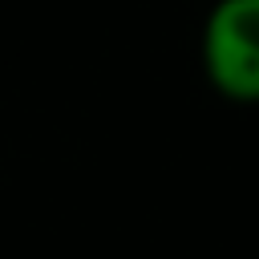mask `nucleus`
<instances>
[{
    "label": "nucleus",
    "instance_id": "f257e3e1",
    "mask_svg": "<svg viewBox=\"0 0 259 259\" xmlns=\"http://www.w3.org/2000/svg\"><path fill=\"white\" fill-rule=\"evenodd\" d=\"M198 61L219 97L259 105V0H210Z\"/></svg>",
    "mask_w": 259,
    "mask_h": 259
}]
</instances>
